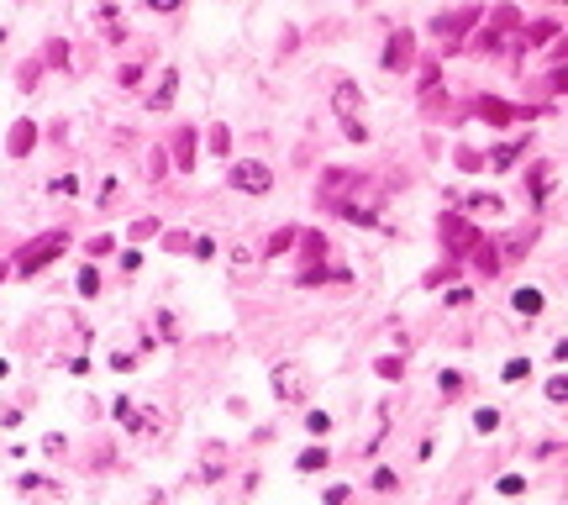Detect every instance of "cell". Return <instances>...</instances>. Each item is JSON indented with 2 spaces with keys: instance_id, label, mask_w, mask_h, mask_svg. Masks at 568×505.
<instances>
[{
  "instance_id": "6da1fadb",
  "label": "cell",
  "mask_w": 568,
  "mask_h": 505,
  "mask_svg": "<svg viewBox=\"0 0 568 505\" xmlns=\"http://www.w3.org/2000/svg\"><path fill=\"white\" fill-rule=\"evenodd\" d=\"M232 184L242 195H268L274 190V174H268L258 158H242V164H232Z\"/></svg>"
},
{
  "instance_id": "7a4b0ae2",
  "label": "cell",
  "mask_w": 568,
  "mask_h": 505,
  "mask_svg": "<svg viewBox=\"0 0 568 505\" xmlns=\"http://www.w3.org/2000/svg\"><path fill=\"white\" fill-rule=\"evenodd\" d=\"M305 390H310V379H305L300 363H279L274 368V395L279 400H305Z\"/></svg>"
},
{
  "instance_id": "3957f363",
  "label": "cell",
  "mask_w": 568,
  "mask_h": 505,
  "mask_svg": "<svg viewBox=\"0 0 568 505\" xmlns=\"http://www.w3.org/2000/svg\"><path fill=\"white\" fill-rule=\"evenodd\" d=\"M63 243H69V237H63V232H48L43 243H32V248L21 253V274H37V269H43V263H48V253H63Z\"/></svg>"
},
{
  "instance_id": "277c9868",
  "label": "cell",
  "mask_w": 568,
  "mask_h": 505,
  "mask_svg": "<svg viewBox=\"0 0 568 505\" xmlns=\"http://www.w3.org/2000/svg\"><path fill=\"white\" fill-rule=\"evenodd\" d=\"M16 489H21V495H32V500H43V505H58V500H63V489H58V484L32 479V474H21V484H16Z\"/></svg>"
},
{
  "instance_id": "5b68a950",
  "label": "cell",
  "mask_w": 568,
  "mask_h": 505,
  "mask_svg": "<svg viewBox=\"0 0 568 505\" xmlns=\"http://www.w3.org/2000/svg\"><path fill=\"white\" fill-rule=\"evenodd\" d=\"M510 311H516V316H537V311H542V289H537V285H521L516 295H510Z\"/></svg>"
},
{
  "instance_id": "8992f818",
  "label": "cell",
  "mask_w": 568,
  "mask_h": 505,
  "mask_svg": "<svg viewBox=\"0 0 568 505\" xmlns=\"http://www.w3.org/2000/svg\"><path fill=\"white\" fill-rule=\"evenodd\" d=\"M405 63H411V32L389 37V48H384V69H405Z\"/></svg>"
},
{
  "instance_id": "52a82bcc",
  "label": "cell",
  "mask_w": 568,
  "mask_h": 505,
  "mask_svg": "<svg viewBox=\"0 0 568 505\" xmlns=\"http://www.w3.org/2000/svg\"><path fill=\"white\" fill-rule=\"evenodd\" d=\"M479 16V11H458V16H437V37H458L463 26Z\"/></svg>"
},
{
  "instance_id": "ba28073f",
  "label": "cell",
  "mask_w": 568,
  "mask_h": 505,
  "mask_svg": "<svg viewBox=\"0 0 568 505\" xmlns=\"http://www.w3.org/2000/svg\"><path fill=\"white\" fill-rule=\"evenodd\" d=\"M500 379H505V384H521V379H532V358H510V363L500 368Z\"/></svg>"
},
{
  "instance_id": "9c48e42d",
  "label": "cell",
  "mask_w": 568,
  "mask_h": 505,
  "mask_svg": "<svg viewBox=\"0 0 568 505\" xmlns=\"http://www.w3.org/2000/svg\"><path fill=\"white\" fill-rule=\"evenodd\" d=\"M174 90H179V74L169 69V74H164V85H158V95H153V111H164V105L174 100Z\"/></svg>"
},
{
  "instance_id": "30bf717a",
  "label": "cell",
  "mask_w": 568,
  "mask_h": 505,
  "mask_svg": "<svg viewBox=\"0 0 568 505\" xmlns=\"http://www.w3.org/2000/svg\"><path fill=\"white\" fill-rule=\"evenodd\" d=\"M300 474H316V469H327V447H310V453H300V463H295Z\"/></svg>"
},
{
  "instance_id": "8fae6325",
  "label": "cell",
  "mask_w": 568,
  "mask_h": 505,
  "mask_svg": "<svg viewBox=\"0 0 568 505\" xmlns=\"http://www.w3.org/2000/svg\"><path fill=\"white\" fill-rule=\"evenodd\" d=\"M332 100H337V111H342L347 122H353V105H358V95H353V85H337V95H332Z\"/></svg>"
},
{
  "instance_id": "7c38bea8",
  "label": "cell",
  "mask_w": 568,
  "mask_h": 505,
  "mask_svg": "<svg viewBox=\"0 0 568 505\" xmlns=\"http://www.w3.org/2000/svg\"><path fill=\"white\" fill-rule=\"evenodd\" d=\"M473 427H479V432H495V427H500V410H495V405H479V410H473Z\"/></svg>"
},
{
  "instance_id": "4fadbf2b",
  "label": "cell",
  "mask_w": 568,
  "mask_h": 505,
  "mask_svg": "<svg viewBox=\"0 0 568 505\" xmlns=\"http://www.w3.org/2000/svg\"><path fill=\"white\" fill-rule=\"evenodd\" d=\"M305 432H310V437H327V432H332V416H327V410H310V416H305Z\"/></svg>"
},
{
  "instance_id": "5bb4252c",
  "label": "cell",
  "mask_w": 568,
  "mask_h": 505,
  "mask_svg": "<svg viewBox=\"0 0 568 505\" xmlns=\"http://www.w3.org/2000/svg\"><path fill=\"white\" fill-rule=\"evenodd\" d=\"M437 390H442V395H458V390H463V374H458V368H442V374H437Z\"/></svg>"
},
{
  "instance_id": "9a60e30c",
  "label": "cell",
  "mask_w": 568,
  "mask_h": 505,
  "mask_svg": "<svg viewBox=\"0 0 568 505\" xmlns=\"http://www.w3.org/2000/svg\"><path fill=\"white\" fill-rule=\"evenodd\" d=\"M32 132H37V127H26V122L11 132V153H26V148H32Z\"/></svg>"
},
{
  "instance_id": "2e32d148",
  "label": "cell",
  "mask_w": 568,
  "mask_h": 505,
  "mask_svg": "<svg viewBox=\"0 0 568 505\" xmlns=\"http://www.w3.org/2000/svg\"><path fill=\"white\" fill-rule=\"evenodd\" d=\"M473 211H479V216H500V201L495 195H473Z\"/></svg>"
},
{
  "instance_id": "e0dca14e",
  "label": "cell",
  "mask_w": 568,
  "mask_h": 505,
  "mask_svg": "<svg viewBox=\"0 0 568 505\" xmlns=\"http://www.w3.org/2000/svg\"><path fill=\"white\" fill-rule=\"evenodd\" d=\"M95 289H100V274H95V269H79V295H95Z\"/></svg>"
},
{
  "instance_id": "ac0fdd59",
  "label": "cell",
  "mask_w": 568,
  "mask_h": 505,
  "mask_svg": "<svg viewBox=\"0 0 568 505\" xmlns=\"http://www.w3.org/2000/svg\"><path fill=\"white\" fill-rule=\"evenodd\" d=\"M495 489H500V495H521V489H526V479H521V474H505V479H500Z\"/></svg>"
},
{
  "instance_id": "d6986e66",
  "label": "cell",
  "mask_w": 568,
  "mask_h": 505,
  "mask_svg": "<svg viewBox=\"0 0 568 505\" xmlns=\"http://www.w3.org/2000/svg\"><path fill=\"white\" fill-rule=\"evenodd\" d=\"M547 400H568V379H563V374L547 379Z\"/></svg>"
},
{
  "instance_id": "ffe728a7",
  "label": "cell",
  "mask_w": 568,
  "mask_h": 505,
  "mask_svg": "<svg viewBox=\"0 0 568 505\" xmlns=\"http://www.w3.org/2000/svg\"><path fill=\"white\" fill-rule=\"evenodd\" d=\"M347 500H353V489H347V484H332L327 489V505H347Z\"/></svg>"
},
{
  "instance_id": "44dd1931",
  "label": "cell",
  "mask_w": 568,
  "mask_h": 505,
  "mask_svg": "<svg viewBox=\"0 0 568 505\" xmlns=\"http://www.w3.org/2000/svg\"><path fill=\"white\" fill-rule=\"evenodd\" d=\"M395 484H400L395 469H379V474H374V489H395Z\"/></svg>"
},
{
  "instance_id": "7402d4cb",
  "label": "cell",
  "mask_w": 568,
  "mask_h": 505,
  "mask_svg": "<svg viewBox=\"0 0 568 505\" xmlns=\"http://www.w3.org/2000/svg\"><path fill=\"white\" fill-rule=\"evenodd\" d=\"M179 164H184V169L195 164V137H184V142H179Z\"/></svg>"
}]
</instances>
